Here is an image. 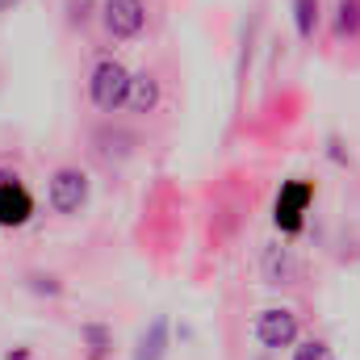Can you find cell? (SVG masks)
Wrapping results in <instances>:
<instances>
[{
  "instance_id": "1",
  "label": "cell",
  "mask_w": 360,
  "mask_h": 360,
  "mask_svg": "<svg viewBox=\"0 0 360 360\" xmlns=\"http://www.w3.org/2000/svg\"><path fill=\"white\" fill-rule=\"evenodd\" d=\"M130 76H134V72H126V63H122V59H101V63L92 68V76H89L92 105H96L101 113L122 109V105H126V96H130Z\"/></svg>"
},
{
  "instance_id": "2",
  "label": "cell",
  "mask_w": 360,
  "mask_h": 360,
  "mask_svg": "<svg viewBox=\"0 0 360 360\" xmlns=\"http://www.w3.org/2000/svg\"><path fill=\"white\" fill-rule=\"evenodd\" d=\"M314 201V184L310 180H285L281 193H276V205H272V222L281 235H297L302 222H306V205Z\"/></svg>"
},
{
  "instance_id": "3",
  "label": "cell",
  "mask_w": 360,
  "mask_h": 360,
  "mask_svg": "<svg viewBox=\"0 0 360 360\" xmlns=\"http://www.w3.org/2000/svg\"><path fill=\"white\" fill-rule=\"evenodd\" d=\"M101 25L113 42H130L147 25V4L143 0H101Z\"/></svg>"
},
{
  "instance_id": "4",
  "label": "cell",
  "mask_w": 360,
  "mask_h": 360,
  "mask_svg": "<svg viewBox=\"0 0 360 360\" xmlns=\"http://www.w3.org/2000/svg\"><path fill=\"white\" fill-rule=\"evenodd\" d=\"M256 340H260L269 352L293 348V344H297V314L285 310V306H269V310H260V319H256Z\"/></svg>"
},
{
  "instance_id": "5",
  "label": "cell",
  "mask_w": 360,
  "mask_h": 360,
  "mask_svg": "<svg viewBox=\"0 0 360 360\" xmlns=\"http://www.w3.org/2000/svg\"><path fill=\"white\" fill-rule=\"evenodd\" d=\"M89 205V176L80 168H59L51 176V210L55 214H80Z\"/></svg>"
},
{
  "instance_id": "6",
  "label": "cell",
  "mask_w": 360,
  "mask_h": 360,
  "mask_svg": "<svg viewBox=\"0 0 360 360\" xmlns=\"http://www.w3.org/2000/svg\"><path fill=\"white\" fill-rule=\"evenodd\" d=\"M30 214H34V197H30V188L13 176V172H0V226L17 231V226L30 222Z\"/></svg>"
},
{
  "instance_id": "7",
  "label": "cell",
  "mask_w": 360,
  "mask_h": 360,
  "mask_svg": "<svg viewBox=\"0 0 360 360\" xmlns=\"http://www.w3.org/2000/svg\"><path fill=\"white\" fill-rule=\"evenodd\" d=\"M126 105H130L134 113H155V105H160V80H155L151 72H134V76H130V96H126Z\"/></svg>"
},
{
  "instance_id": "8",
  "label": "cell",
  "mask_w": 360,
  "mask_h": 360,
  "mask_svg": "<svg viewBox=\"0 0 360 360\" xmlns=\"http://www.w3.org/2000/svg\"><path fill=\"white\" fill-rule=\"evenodd\" d=\"M264 276H269V285H293V276H297L293 252L289 248H269L264 252Z\"/></svg>"
},
{
  "instance_id": "9",
  "label": "cell",
  "mask_w": 360,
  "mask_h": 360,
  "mask_svg": "<svg viewBox=\"0 0 360 360\" xmlns=\"http://www.w3.org/2000/svg\"><path fill=\"white\" fill-rule=\"evenodd\" d=\"M360 34V0H335V38Z\"/></svg>"
},
{
  "instance_id": "10",
  "label": "cell",
  "mask_w": 360,
  "mask_h": 360,
  "mask_svg": "<svg viewBox=\"0 0 360 360\" xmlns=\"http://www.w3.org/2000/svg\"><path fill=\"white\" fill-rule=\"evenodd\" d=\"M293 25H297V38L310 42L319 30V0H293Z\"/></svg>"
},
{
  "instance_id": "11",
  "label": "cell",
  "mask_w": 360,
  "mask_h": 360,
  "mask_svg": "<svg viewBox=\"0 0 360 360\" xmlns=\"http://www.w3.org/2000/svg\"><path fill=\"white\" fill-rule=\"evenodd\" d=\"M164 356V319L151 327V335H143V348H139V360H160Z\"/></svg>"
},
{
  "instance_id": "12",
  "label": "cell",
  "mask_w": 360,
  "mask_h": 360,
  "mask_svg": "<svg viewBox=\"0 0 360 360\" xmlns=\"http://www.w3.org/2000/svg\"><path fill=\"white\" fill-rule=\"evenodd\" d=\"M293 360H335V352H331V344H323V340H306V344L293 348Z\"/></svg>"
},
{
  "instance_id": "13",
  "label": "cell",
  "mask_w": 360,
  "mask_h": 360,
  "mask_svg": "<svg viewBox=\"0 0 360 360\" xmlns=\"http://www.w3.org/2000/svg\"><path fill=\"white\" fill-rule=\"evenodd\" d=\"M84 340L92 344V360H101L105 352H109V331H105V327L89 323V327H84Z\"/></svg>"
},
{
  "instance_id": "14",
  "label": "cell",
  "mask_w": 360,
  "mask_h": 360,
  "mask_svg": "<svg viewBox=\"0 0 360 360\" xmlns=\"http://www.w3.org/2000/svg\"><path fill=\"white\" fill-rule=\"evenodd\" d=\"M17 4H21V0H0V13H13Z\"/></svg>"
}]
</instances>
